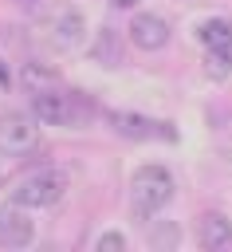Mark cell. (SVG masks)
<instances>
[{
	"label": "cell",
	"mask_w": 232,
	"mask_h": 252,
	"mask_svg": "<svg viewBox=\"0 0 232 252\" xmlns=\"http://www.w3.org/2000/svg\"><path fill=\"white\" fill-rule=\"evenodd\" d=\"M197 39L204 47V71L212 79H228L232 71V20L224 16H212L197 28Z\"/></svg>",
	"instance_id": "obj_4"
},
{
	"label": "cell",
	"mask_w": 232,
	"mask_h": 252,
	"mask_svg": "<svg viewBox=\"0 0 232 252\" xmlns=\"http://www.w3.org/2000/svg\"><path fill=\"white\" fill-rule=\"evenodd\" d=\"M110 118V126L118 130V134H126V138H153V142H161V138H177V130L169 126V122H157V118H145V114H130V110H110L106 114Z\"/></svg>",
	"instance_id": "obj_7"
},
{
	"label": "cell",
	"mask_w": 232,
	"mask_h": 252,
	"mask_svg": "<svg viewBox=\"0 0 232 252\" xmlns=\"http://www.w3.org/2000/svg\"><path fill=\"white\" fill-rule=\"evenodd\" d=\"M43 138H39V126L24 114H0V154L4 158H31L39 154Z\"/></svg>",
	"instance_id": "obj_5"
},
{
	"label": "cell",
	"mask_w": 232,
	"mask_h": 252,
	"mask_svg": "<svg viewBox=\"0 0 232 252\" xmlns=\"http://www.w3.org/2000/svg\"><path fill=\"white\" fill-rule=\"evenodd\" d=\"M201 244L208 248V252H216V248H228L232 244V220L224 217V213H204L201 217Z\"/></svg>",
	"instance_id": "obj_9"
},
{
	"label": "cell",
	"mask_w": 232,
	"mask_h": 252,
	"mask_svg": "<svg viewBox=\"0 0 232 252\" xmlns=\"http://www.w3.org/2000/svg\"><path fill=\"white\" fill-rule=\"evenodd\" d=\"M83 35H87V20H83L79 12H63V16L55 20V43H59V47H79Z\"/></svg>",
	"instance_id": "obj_10"
},
{
	"label": "cell",
	"mask_w": 232,
	"mask_h": 252,
	"mask_svg": "<svg viewBox=\"0 0 232 252\" xmlns=\"http://www.w3.org/2000/svg\"><path fill=\"white\" fill-rule=\"evenodd\" d=\"M110 4H114V8H134L138 0H110Z\"/></svg>",
	"instance_id": "obj_14"
},
{
	"label": "cell",
	"mask_w": 232,
	"mask_h": 252,
	"mask_svg": "<svg viewBox=\"0 0 232 252\" xmlns=\"http://www.w3.org/2000/svg\"><path fill=\"white\" fill-rule=\"evenodd\" d=\"M94 59H102V67H118V63H122V43H118V35H114L110 28H102V35H98Z\"/></svg>",
	"instance_id": "obj_11"
},
{
	"label": "cell",
	"mask_w": 232,
	"mask_h": 252,
	"mask_svg": "<svg viewBox=\"0 0 232 252\" xmlns=\"http://www.w3.org/2000/svg\"><path fill=\"white\" fill-rule=\"evenodd\" d=\"M173 201V173L165 165H138L130 177V217L149 224Z\"/></svg>",
	"instance_id": "obj_1"
},
{
	"label": "cell",
	"mask_w": 232,
	"mask_h": 252,
	"mask_svg": "<svg viewBox=\"0 0 232 252\" xmlns=\"http://www.w3.org/2000/svg\"><path fill=\"white\" fill-rule=\"evenodd\" d=\"M31 114L43 126H83L90 118V106L83 102V94L47 83V87H35L31 91Z\"/></svg>",
	"instance_id": "obj_2"
},
{
	"label": "cell",
	"mask_w": 232,
	"mask_h": 252,
	"mask_svg": "<svg viewBox=\"0 0 232 252\" xmlns=\"http://www.w3.org/2000/svg\"><path fill=\"white\" fill-rule=\"evenodd\" d=\"M35 240V220L28 217V209L24 205H16V201H8L4 209H0V248H28Z\"/></svg>",
	"instance_id": "obj_6"
},
{
	"label": "cell",
	"mask_w": 232,
	"mask_h": 252,
	"mask_svg": "<svg viewBox=\"0 0 232 252\" xmlns=\"http://www.w3.org/2000/svg\"><path fill=\"white\" fill-rule=\"evenodd\" d=\"M94 248H98V252H102V248L122 252V248H126V236H122V232H102V236H94Z\"/></svg>",
	"instance_id": "obj_12"
},
{
	"label": "cell",
	"mask_w": 232,
	"mask_h": 252,
	"mask_svg": "<svg viewBox=\"0 0 232 252\" xmlns=\"http://www.w3.org/2000/svg\"><path fill=\"white\" fill-rule=\"evenodd\" d=\"M126 32H130L134 47H142V51H161L169 43V24L161 16H149V12H138Z\"/></svg>",
	"instance_id": "obj_8"
},
{
	"label": "cell",
	"mask_w": 232,
	"mask_h": 252,
	"mask_svg": "<svg viewBox=\"0 0 232 252\" xmlns=\"http://www.w3.org/2000/svg\"><path fill=\"white\" fill-rule=\"evenodd\" d=\"M149 244H153V248H161V244H177V228H169V232H165V228H157V232L149 236Z\"/></svg>",
	"instance_id": "obj_13"
},
{
	"label": "cell",
	"mask_w": 232,
	"mask_h": 252,
	"mask_svg": "<svg viewBox=\"0 0 232 252\" xmlns=\"http://www.w3.org/2000/svg\"><path fill=\"white\" fill-rule=\"evenodd\" d=\"M67 185H71V181H67V173H63V169L43 165V169H35V173L20 177V181L12 185V193H8V201L24 205V209H47V205L63 201Z\"/></svg>",
	"instance_id": "obj_3"
}]
</instances>
